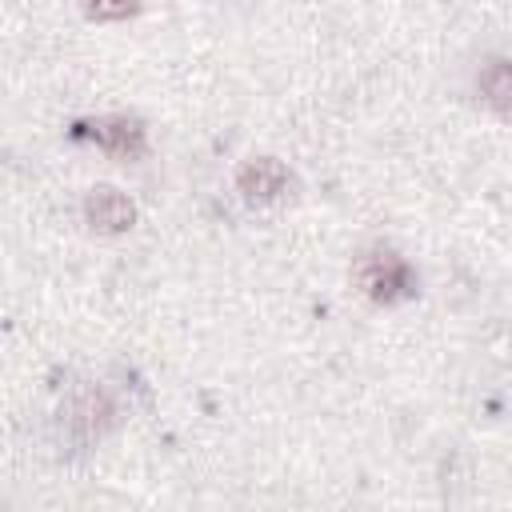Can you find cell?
Returning a JSON list of instances; mask_svg holds the SVG:
<instances>
[{
	"label": "cell",
	"instance_id": "7",
	"mask_svg": "<svg viewBox=\"0 0 512 512\" xmlns=\"http://www.w3.org/2000/svg\"><path fill=\"white\" fill-rule=\"evenodd\" d=\"M132 12H136V4H92L88 8V20H124Z\"/></svg>",
	"mask_w": 512,
	"mask_h": 512
},
{
	"label": "cell",
	"instance_id": "1",
	"mask_svg": "<svg viewBox=\"0 0 512 512\" xmlns=\"http://www.w3.org/2000/svg\"><path fill=\"white\" fill-rule=\"evenodd\" d=\"M356 284H360V292H364L368 300H376V304H396V300H408V296L416 292L412 268H408L396 252H388V248L364 252V256L356 260Z\"/></svg>",
	"mask_w": 512,
	"mask_h": 512
},
{
	"label": "cell",
	"instance_id": "6",
	"mask_svg": "<svg viewBox=\"0 0 512 512\" xmlns=\"http://www.w3.org/2000/svg\"><path fill=\"white\" fill-rule=\"evenodd\" d=\"M480 96L492 112L512 116V60H492L480 72Z\"/></svg>",
	"mask_w": 512,
	"mask_h": 512
},
{
	"label": "cell",
	"instance_id": "2",
	"mask_svg": "<svg viewBox=\"0 0 512 512\" xmlns=\"http://www.w3.org/2000/svg\"><path fill=\"white\" fill-rule=\"evenodd\" d=\"M236 188L244 192V200L252 204H272L292 188V172L276 160V156H252L240 164L236 172Z\"/></svg>",
	"mask_w": 512,
	"mask_h": 512
},
{
	"label": "cell",
	"instance_id": "3",
	"mask_svg": "<svg viewBox=\"0 0 512 512\" xmlns=\"http://www.w3.org/2000/svg\"><path fill=\"white\" fill-rule=\"evenodd\" d=\"M84 136H92L104 152L112 156H124V160H136L144 152V124L132 120V116H100V120H88V124H76Z\"/></svg>",
	"mask_w": 512,
	"mask_h": 512
},
{
	"label": "cell",
	"instance_id": "5",
	"mask_svg": "<svg viewBox=\"0 0 512 512\" xmlns=\"http://www.w3.org/2000/svg\"><path fill=\"white\" fill-rule=\"evenodd\" d=\"M68 424H72L80 436L104 432V428L112 424V404H108V396L96 392V388H84V392L68 404Z\"/></svg>",
	"mask_w": 512,
	"mask_h": 512
},
{
	"label": "cell",
	"instance_id": "4",
	"mask_svg": "<svg viewBox=\"0 0 512 512\" xmlns=\"http://www.w3.org/2000/svg\"><path fill=\"white\" fill-rule=\"evenodd\" d=\"M84 220H88L96 232H128V228L136 224V204H132L124 192L100 184V188H92V192L84 196Z\"/></svg>",
	"mask_w": 512,
	"mask_h": 512
}]
</instances>
